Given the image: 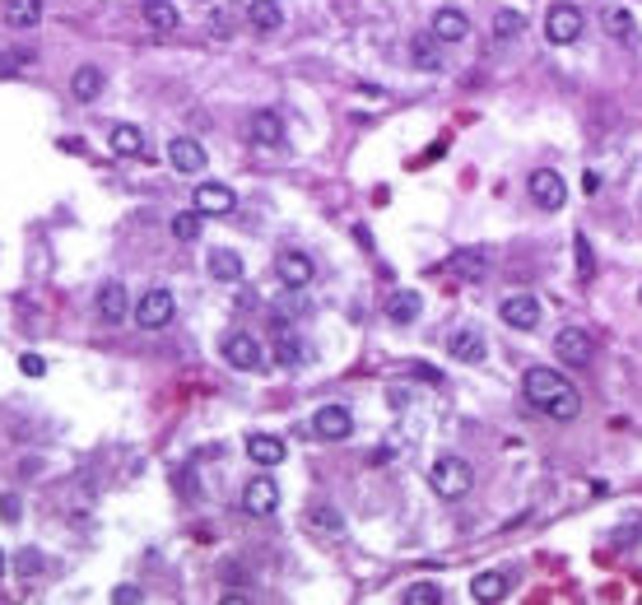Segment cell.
<instances>
[{
    "label": "cell",
    "mask_w": 642,
    "mask_h": 605,
    "mask_svg": "<svg viewBox=\"0 0 642 605\" xmlns=\"http://www.w3.org/2000/svg\"><path fill=\"white\" fill-rule=\"evenodd\" d=\"M200 219H206V215H200V210H182V215H173V237L177 242H196L200 237Z\"/></svg>",
    "instance_id": "obj_32"
},
{
    "label": "cell",
    "mask_w": 642,
    "mask_h": 605,
    "mask_svg": "<svg viewBox=\"0 0 642 605\" xmlns=\"http://www.w3.org/2000/svg\"><path fill=\"white\" fill-rule=\"evenodd\" d=\"M410 61L424 75H443V43H437L433 33H415L410 37Z\"/></svg>",
    "instance_id": "obj_20"
},
{
    "label": "cell",
    "mask_w": 642,
    "mask_h": 605,
    "mask_svg": "<svg viewBox=\"0 0 642 605\" xmlns=\"http://www.w3.org/2000/svg\"><path fill=\"white\" fill-rule=\"evenodd\" d=\"M600 19H606V28H610V33L619 37V43H624V47H633V43H637V28H633V19H628L624 10H606V15H600Z\"/></svg>",
    "instance_id": "obj_33"
},
{
    "label": "cell",
    "mask_w": 642,
    "mask_h": 605,
    "mask_svg": "<svg viewBox=\"0 0 642 605\" xmlns=\"http://www.w3.org/2000/svg\"><path fill=\"white\" fill-rule=\"evenodd\" d=\"M270 358L279 363V368H303V363H307V345L289 331V327H275V345H270Z\"/></svg>",
    "instance_id": "obj_15"
},
{
    "label": "cell",
    "mask_w": 642,
    "mask_h": 605,
    "mask_svg": "<svg viewBox=\"0 0 642 605\" xmlns=\"http://www.w3.org/2000/svg\"><path fill=\"white\" fill-rule=\"evenodd\" d=\"M498 317L507 321L512 331H536L540 327V298L536 294H507L498 303Z\"/></svg>",
    "instance_id": "obj_7"
},
{
    "label": "cell",
    "mask_w": 642,
    "mask_h": 605,
    "mask_svg": "<svg viewBox=\"0 0 642 605\" xmlns=\"http://www.w3.org/2000/svg\"><path fill=\"white\" fill-rule=\"evenodd\" d=\"M447 349H452V358H456V363H485V358H489L485 331H475V327H461V331H452Z\"/></svg>",
    "instance_id": "obj_17"
},
{
    "label": "cell",
    "mask_w": 642,
    "mask_h": 605,
    "mask_svg": "<svg viewBox=\"0 0 642 605\" xmlns=\"http://www.w3.org/2000/svg\"><path fill=\"white\" fill-rule=\"evenodd\" d=\"M521 391H527V400L540 415H549L558 424H568V419L582 415V391L564 373H554V368H531L527 378H521Z\"/></svg>",
    "instance_id": "obj_1"
},
{
    "label": "cell",
    "mask_w": 642,
    "mask_h": 605,
    "mask_svg": "<svg viewBox=\"0 0 642 605\" xmlns=\"http://www.w3.org/2000/svg\"><path fill=\"white\" fill-rule=\"evenodd\" d=\"M527 196L536 200L540 210H564V200H568V182L558 177L554 168H536L527 177Z\"/></svg>",
    "instance_id": "obj_6"
},
{
    "label": "cell",
    "mask_w": 642,
    "mask_h": 605,
    "mask_svg": "<svg viewBox=\"0 0 642 605\" xmlns=\"http://www.w3.org/2000/svg\"><path fill=\"white\" fill-rule=\"evenodd\" d=\"M219 354L228 358V368H237V373H261L266 368V349H261V340L252 331H228Z\"/></svg>",
    "instance_id": "obj_3"
},
{
    "label": "cell",
    "mask_w": 642,
    "mask_h": 605,
    "mask_svg": "<svg viewBox=\"0 0 642 605\" xmlns=\"http://www.w3.org/2000/svg\"><path fill=\"white\" fill-rule=\"evenodd\" d=\"M19 373H24V378H47V358H43V354H24V358H19Z\"/></svg>",
    "instance_id": "obj_35"
},
{
    "label": "cell",
    "mask_w": 642,
    "mask_h": 605,
    "mask_svg": "<svg viewBox=\"0 0 642 605\" xmlns=\"http://www.w3.org/2000/svg\"><path fill=\"white\" fill-rule=\"evenodd\" d=\"M582 187H587V196H596V191H600V177H596V173H587V177H582Z\"/></svg>",
    "instance_id": "obj_40"
},
{
    "label": "cell",
    "mask_w": 642,
    "mask_h": 605,
    "mask_svg": "<svg viewBox=\"0 0 642 605\" xmlns=\"http://www.w3.org/2000/svg\"><path fill=\"white\" fill-rule=\"evenodd\" d=\"M419 294L415 289H396L391 298H386V321H396V327H410V321L419 317Z\"/></svg>",
    "instance_id": "obj_28"
},
{
    "label": "cell",
    "mask_w": 642,
    "mask_h": 605,
    "mask_svg": "<svg viewBox=\"0 0 642 605\" xmlns=\"http://www.w3.org/2000/svg\"><path fill=\"white\" fill-rule=\"evenodd\" d=\"M452 275H456V279H485V275H489V252H479V247L452 252Z\"/></svg>",
    "instance_id": "obj_26"
},
{
    "label": "cell",
    "mask_w": 642,
    "mask_h": 605,
    "mask_svg": "<svg viewBox=\"0 0 642 605\" xmlns=\"http://www.w3.org/2000/svg\"><path fill=\"white\" fill-rule=\"evenodd\" d=\"M112 600H116V605H140V600H145V591H140V587H131V582H122V587L112 591Z\"/></svg>",
    "instance_id": "obj_37"
},
{
    "label": "cell",
    "mask_w": 642,
    "mask_h": 605,
    "mask_svg": "<svg viewBox=\"0 0 642 605\" xmlns=\"http://www.w3.org/2000/svg\"><path fill=\"white\" fill-rule=\"evenodd\" d=\"M247 24L256 33H279L285 28V10H279L275 0H247Z\"/></svg>",
    "instance_id": "obj_27"
},
{
    "label": "cell",
    "mask_w": 642,
    "mask_h": 605,
    "mask_svg": "<svg viewBox=\"0 0 642 605\" xmlns=\"http://www.w3.org/2000/svg\"><path fill=\"white\" fill-rule=\"evenodd\" d=\"M5 24L19 33H33L43 24V0H5Z\"/></svg>",
    "instance_id": "obj_25"
},
{
    "label": "cell",
    "mask_w": 642,
    "mask_h": 605,
    "mask_svg": "<svg viewBox=\"0 0 642 605\" xmlns=\"http://www.w3.org/2000/svg\"><path fill=\"white\" fill-rule=\"evenodd\" d=\"M94 308H98V317L107 321V327H122V321H126V312H131V303H126V289L116 285V279H107V285L98 289Z\"/></svg>",
    "instance_id": "obj_18"
},
{
    "label": "cell",
    "mask_w": 642,
    "mask_h": 605,
    "mask_svg": "<svg viewBox=\"0 0 642 605\" xmlns=\"http://www.w3.org/2000/svg\"><path fill=\"white\" fill-rule=\"evenodd\" d=\"M582 28H587V19H582L577 5H554L545 15V37H549L554 47H573L577 37H582Z\"/></svg>",
    "instance_id": "obj_5"
},
{
    "label": "cell",
    "mask_w": 642,
    "mask_h": 605,
    "mask_svg": "<svg viewBox=\"0 0 642 605\" xmlns=\"http://www.w3.org/2000/svg\"><path fill=\"white\" fill-rule=\"evenodd\" d=\"M247 457H252L261 470H275L279 461L289 457V448H285V438H275V433H252V438H247Z\"/></svg>",
    "instance_id": "obj_19"
},
{
    "label": "cell",
    "mask_w": 642,
    "mask_h": 605,
    "mask_svg": "<svg viewBox=\"0 0 642 605\" xmlns=\"http://www.w3.org/2000/svg\"><path fill=\"white\" fill-rule=\"evenodd\" d=\"M428 479H433V494H437V499L461 503V499L475 489V466H470L466 457H437L433 470H428Z\"/></svg>",
    "instance_id": "obj_2"
},
{
    "label": "cell",
    "mask_w": 642,
    "mask_h": 605,
    "mask_svg": "<svg viewBox=\"0 0 642 605\" xmlns=\"http://www.w3.org/2000/svg\"><path fill=\"white\" fill-rule=\"evenodd\" d=\"M554 354L568 363V368H587L591 363V354H596V345H591V336L582 331V327H564L554 336Z\"/></svg>",
    "instance_id": "obj_8"
},
{
    "label": "cell",
    "mask_w": 642,
    "mask_h": 605,
    "mask_svg": "<svg viewBox=\"0 0 642 605\" xmlns=\"http://www.w3.org/2000/svg\"><path fill=\"white\" fill-rule=\"evenodd\" d=\"M428 33H433L443 47H456V43H466V37H470V15H466V10H452V5H443V10L433 15Z\"/></svg>",
    "instance_id": "obj_12"
},
{
    "label": "cell",
    "mask_w": 642,
    "mask_h": 605,
    "mask_svg": "<svg viewBox=\"0 0 642 605\" xmlns=\"http://www.w3.org/2000/svg\"><path fill=\"white\" fill-rule=\"evenodd\" d=\"M527 33V15H517V10H498L494 15V37L507 47V43H517V37Z\"/></svg>",
    "instance_id": "obj_30"
},
{
    "label": "cell",
    "mask_w": 642,
    "mask_h": 605,
    "mask_svg": "<svg viewBox=\"0 0 642 605\" xmlns=\"http://www.w3.org/2000/svg\"><path fill=\"white\" fill-rule=\"evenodd\" d=\"M0 512H5V521H19V517H24V503H19V494H0Z\"/></svg>",
    "instance_id": "obj_39"
},
{
    "label": "cell",
    "mask_w": 642,
    "mask_h": 605,
    "mask_svg": "<svg viewBox=\"0 0 642 605\" xmlns=\"http://www.w3.org/2000/svg\"><path fill=\"white\" fill-rule=\"evenodd\" d=\"M206 270H210V279H219V285H237V279L247 275L243 257H237L233 247H215V252L206 257Z\"/></svg>",
    "instance_id": "obj_21"
},
{
    "label": "cell",
    "mask_w": 642,
    "mask_h": 605,
    "mask_svg": "<svg viewBox=\"0 0 642 605\" xmlns=\"http://www.w3.org/2000/svg\"><path fill=\"white\" fill-rule=\"evenodd\" d=\"M173 317H177L173 289H145V294H140V303H135V327H140V331H164Z\"/></svg>",
    "instance_id": "obj_4"
},
{
    "label": "cell",
    "mask_w": 642,
    "mask_h": 605,
    "mask_svg": "<svg viewBox=\"0 0 642 605\" xmlns=\"http://www.w3.org/2000/svg\"><path fill=\"white\" fill-rule=\"evenodd\" d=\"M307 527H312L316 536H345V517H340L336 508H326V503H316V508L307 512Z\"/></svg>",
    "instance_id": "obj_29"
},
{
    "label": "cell",
    "mask_w": 642,
    "mask_h": 605,
    "mask_svg": "<svg viewBox=\"0 0 642 605\" xmlns=\"http://www.w3.org/2000/svg\"><path fill=\"white\" fill-rule=\"evenodd\" d=\"M312 433H316V438H326V442H345V438L354 433V415H349V406H316V415H312Z\"/></svg>",
    "instance_id": "obj_9"
},
{
    "label": "cell",
    "mask_w": 642,
    "mask_h": 605,
    "mask_svg": "<svg viewBox=\"0 0 642 605\" xmlns=\"http://www.w3.org/2000/svg\"><path fill=\"white\" fill-rule=\"evenodd\" d=\"M196 210L200 215H233L237 210V196L224 182H200L196 187Z\"/></svg>",
    "instance_id": "obj_14"
},
{
    "label": "cell",
    "mask_w": 642,
    "mask_h": 605,
    "mask_svg": "<svg viewBox=\"0 0 642 605\" xmlns=\"http://www.w3.org/2000/svg\"><path fill=\"white\" fill-rule=\"evenodd\" d=\"M168 164H173L177 173L196 177V173H206L210 154H206V145H200V140H191V136H177V140H168Z\"/></svg>",
    "instance_id": "obj_10"
},
{
    "label": "cell",
    "mask_w": 642,
    "mask_h": 605,
    "mask_svg": "<svg viewBox=\"0 0 642 605\" xmlns=\"http://www.w3.org/2000/svg\"><path fill=\"white\" fill-rule=\"evenodd\" d=\"M447 596H443V587L437 582H410L406 587V605H443Z\"/></svg>",
    "instance_id": "obj_34"
},
{
    "label": "cell",
    "mask_w": 642,
    "mask_h": 605,
    "mask_svg": "<svg viewBox=\"0 0 642 605\" xmlns=\"http://www.w3.org/2000/svg\"><path fill=\"white\" fill-rule=\"evenodd\" d=\"M228 5H243V0H228Z\"/></svg>",
    "instance_id": "obj_42"
},
{
    "label": "cell",
    "mask_w": 642,
    "mask_h": 605,
    "mask_svg": "<svg viewBox=\"0 0 642 605\" xmlns=\"http://www.w3.org/2000/svg\"><path fill=\"white\" fill-rule=\"evenodd\" d=\"M279 508V484L270 475H256L247 479V489H243V512L247 517H270Z\"/></svg>",
    "instance_id": "obj_13"
},
{
    "label": "cell",
    "mask_w": 642,
    "mask_h": 605,
    "mask_svg": "<svg viewBox=\"0 0 642 605\" xmlns=\"http://www.w3.org/2000/svg\"><path fill=\"white\" fill-rule=\"evenodd\" d=\"M252 145H261V149H279L285 145V121H279V112L275 107H261V112H252Z\"/></svg>",
    "instance_id": "obj_16"
},
{
    "label": "cell",
    "mask_w": 642,
    "mask_h": 605,
    "mask_svg": "<svg viewBox=\"0 0 642 605\" xmlns=\"http://www.w3.org/2000/svg\"><path fill=\"white\" fill-rule=\"evenodd\" d=\"M145 24H149L158 37H168V33L182 28V15H177L173 0H145Z\"/></svg>",
    "instance_id": "obj_23"
},
{
    "label": "cell",
    "mask_w": 642,
    "mask_h": 605,
    "mask_svg": "<svg viewBox=\"0 0 642 605\" xmlns=\"http://www.w3.org/2000/svg\"><path fill=\"white\" fill-rule=\"evenodd\" d=\"M19 573H24V578L43 573V554H37V550H24V554H19Z\"/></svg>",
    "instance_id": "obj_36"
},
{
    "label": "cell",
    "mask_w": 642,
    "mask_h": 605,
    "mask_svg": "<svg viewBox=\"0 0 642 605\" xmlns=\"http://www.w3.org/2000/svg\"><path fill=\"white\" fill-rule=\"evenodd\" d=\"M573 247H577V270H582V279H591V247H587L582 233L573 237Z\"/></svg>",
    "instance_id": "obj_38"
},
{
    "label": "cell",
    "mask_w": 642,
    "mask_h": 605,
    "mask_svg": "<svg viewBox=\"0 0 642 605\" xmlns=\"http://www.w3.org/2000/svg\"><path fill=\"white\" fill-rule=\"evenodd\" d=\"M5 569H10V559H5V550H0V578H5Z\"/></svg>",
    "instance_id": "obj_41"
},
{
    "label": "cell",
    "mask_w": 642,
    "mask_h": 605,
    "mask_svg": "<svg viewBox=\"0 0 642 605\" xmlns=\"http://www.w3.org/2000/svg\"><path fill=\"white\" fill-rule=\"evenodd\" d=\"M275 275H279V285H285V289L298 294V289L312 285V275H316V270H312V257H303V252L289 247V252H279V257H275Z\"/></svg>",
    "instance_id": "obj_11"
},
{
    "label": "cell",
    "mask_w": 642,
    "mask_h": 605,
    "mask_svg": "<svg viewBox=\"0 0 642 605\" xmlns=\"http://www.w3.org/2000/svg\"><path fill=\"white\" fill-rule=\"evenodd\" d=\"M470 596H475V600H503V596H507V578H503V573H479V578L470 582Z\"/></svg>",
    "instance_id": "obj_31"
},
{
    "label": "cell",
    "mask_w": 642,
    "mask_h": 605,
    "mask_svg": "<svg viewBox=\"0 0 642 605\" xmlns=\"http://www.w3.org/2000/svg\"><path fill=\"white\" fill-rule=\"evenodd\" d=\"M103 89H107V75H103L98 66H79V70L70 75V94H75L79 103H94Z\"/></svg>",
    "instance_id": "obj_24"
},
{
    "label": "cell",
    "mask_w": 642,
    "mask_h": 605,
    "mask_svg": "<svg viewBox=\"0 0 642 605\" xmlns=\"http://www.w3.org/2000/svg\"><path fill=\"white\" fill-rule=\"evenodd\" d=\"M107 145H112L116 158H145V131L131 126V121H116L112 136H107Z\"/></svg>",
    "instance_id": "obj_22"
}]
</instances>
